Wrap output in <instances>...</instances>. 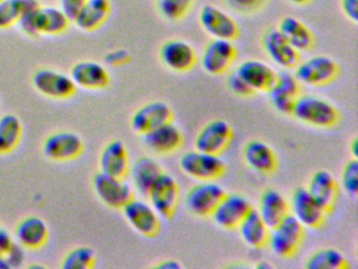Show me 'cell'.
Segmentation results:
<instances>
[{"label": "cell", "instance_id": "obj_25", "mask_svg": "<svg viewBox=\"0 0 358 269\" xmlns=\"http://www.w3.org/2000/svg\"><path fill=\"white\" fill-rule=\"evenodd\" d=\"M243 159L250 170L257 174H271L278 168L275 151L262 140L248 141L243 149Z\"/></svg>", "mask_w": 358, "mask_h": 269}, {"label": "cell", "instance_id": "obj_2", "mask_svg": "<svg viewBox=\"0 0 358 269\" xmlns=\"http://www.w3.org/2000/svg\"><path fill=\"white\" fill-rule=\"evenodd\" d=\"M303 235L305 228L303 225L288 214L275 226L269 229L266 246L278 258H291L299 250Z\"/></svg>", "mask_w": 358, "mask_h": 269}, {"label": "cell", "instance_id": "obj_29", "mask_svg": "<svg viewBox=\"0 0 358 269\" xmlns=\"http://www.w3.org/2000/svg\"><path fill=\"white\" fill-rule=\"evenodd\" d=\"M112 13L110 0H87L73 22L83 32L99 29L110 18Z\"/></svg>", "mask_w": 358, "mask_h": 269}, {"label": "cell", "instance_id": "obj_12", "mask_svg": "<svg viewBox=\"0 0 358 269\" xmlns=\"http://www.w3.org/2000/svg\"><path fill=\"white\" fill-rule=\"evenodd\" d=\"M121 210L129 226L139 235L154 237L160 231L161 218L148 202L134 197Z\"/></svg>", "mask_w": 358, "mask_h": 269}, {"label": "cell", "instance_id": "obj_15", "mask_svg": "<svg viewBox=\"0 0 358 269\" xmlns=\"http://www.w3.org/2000/svg\"><path fill=\"white\" fill-rule=\"evenodd\" d=\"M301 92V83L290 69H280L276 73L275 81L268 90L271 106L282 115H291L295 99Z\"/></svg>", "mask_w": 358, "mask_h": 269}, {"label": "cell", "instance_id": "obj_37", "mask_svg": "<svg viewBox=\"0 0 358 269\" xmlns=\"http://www.w3.org/2000/svg\"><path fill=\"white\" fill-rule=\"evenodd\" d=\"M27 0H1L0 1V29L17 25L24 12Z\"/></svg>", "mask_w": 358, "mask_h": 269}, {"label": "cell", "instance_id": "obj_14", "mask_svg": "<svg viewBox=\"0 0 358 269\" xmlns=\"http://www.w3.org/2000/svg\"><path fill=\"white\" fill-rule=\"evenodd\" d=\"M234 132L223 119H215L205 124L194 138V149L204 153L221 155L229 146Z\"/></svg>", "mask_w": 358, "mask_h": 269}, {"label": "cell", "instance_id": "obj_6", "mask_svg": "<svg viewBox=\"0 0 358 269\" xmlns=\"http://www.w3.org/2000/svg\"><path fill=\"white\" fill-rule=\"evenodd\" d=\"M225 193V189L215 181H199L188 189L184 204L192 216L206 218L210 216Z\"/></svg>", "mask_w": 358, "mask_h": 269}, {"label": "cell", "instance_id": "obj_35", "mask_svg": "<svg viewBox=\"0 0 358 269\" xmlns=\"http://www.w3.org/2000/svg\"><path fill=\"white\" fill-rule=\"evenodd\" d=\"M96 254L89 246L73 248L64 256L62 267L64 269H90L95 266Z\"/></svg>", "mask_w": 358, "mask_h": 269}, {"label": "cell", "instance_id": "obj_38", "mask_svg": "<svg viewBox=\"0 0 358 269\" xmlns=\"http://www.w3.org/2000/svg\"><path fill=\"white\" fill-rule=\"evenodd\" d=\"M41 4L38 0H27L24 12L20 16L17 25L22 29V33L30 37H37V16H38L39 8Z\"/></svg>", "mask_w": 358, "mask_h": 269}, {"label": "cell", "instance_id": "obj_31", "mask_svg": "<svg viewBox=\"0 0 358 269\" xmlns=\"http://www.w3.org/2000/svg\"><path fill=\"white\" fill-rule=\"evenodd\" d=\"M236 229L240 233L241 239L249 247L259 249L267 244L270 228L255 208L244 216Z\"/></svg>", "mask_w": 358, "mask_h": 269}, {"label": "cell", "instance_id": "obj_50", "mask_svg": "<svg viewBox=\"0 0 358 269\" xmlns=\"http://www.w3.org/2000/svg\"><path fill=\"white\" fill-rule=\"evenodd\" d=\"M257 268L259 269H271L272 265L268 261H259L257 264Z\"/></svg>", "mask_w": 358, "mask_h": 269}, {"label": "cell", "instance_id": "obj_45", "mask_svg": "<svg viewBox=\"0 0 358 269\" xmlns=\"http://www.w3.org/2000/svg\"><path fill=\"white\" fill-rule=\"evenodd\" d=\"M341 8L350 21L357 23L358 0H341Z\"/></svg>", "mask_w": 358, "mask_h": 269}, {"label": "cell", "instance_id": "obj_10", "mask_svg": "<svg viewBox=\"0 0 358 269\" xmlns=\"http://www.w3.org/2000/svg\"><path fill=\"white\" fill-rule=\"evenodd\" d=\"M85 143L78 134L70 130H59L49 134L43 141V153L53 162H69L80 157Z\"/></svg>", "mask_w": 358, "mask_h": 269}, {"label": "cell", "instance_id": "obj_48", "mask_svg": "<svg viewBox=\"0 0 358 269\" xmlns=\"http://www.w3.org/2000/svg\"><path fill=\"white\" fill-rule=\"evenodd\" d=\"M350 151H351L352 156L354 159H357L358 155V140L357 138H354L353 140L350 143Z\"/></svg>", "mask_w": 358, "mask_h": 269}, {"label": "cell", "instance_id": "obj_47", "mask_svg": "<svg viewBox=\"0 0 358 269\" xmlns=\"http://www.w3.org/2000/svg\"><path fill=\"white\" fill-rule=\"evenodd\" d=\"M156 267L160 269H179L181 268L182 265L179 261L169 258V260L161 261Z\"/></svg>", "mask_w": 358, "mask_h": 269}, {"label": "cell", "instance_id": "obj_19", "mask_svg": "<svg viewBox=\"0 0 358 269\" xmlns=\"http://www.w3.org/2000/svg\"><path fill=\"white\" fill-rule=\"evenodd\" d=\"M71 78L77 88L87 90H100L108 88L110 75L106 65L98 61L81 60L73 65Z\"/></svg>", "mask_w": 358, "mask_h": 269}, {"label": "cell", "instance_id": "obj_23", "mask_svg": "<svg viewBox=\"0 0 358 269\" xmlns=\"http://www.w3.org/2000/svg\"><path fill=\"white\" fill-rule=\"evenodd\" d=\"M49 226L43 219L37 216L22 219L14 230V241L29 250L41 249L49 241Z\"/></svg>", "mask_w": 358, "mask_h": 269}, {"label": "cell", "instance_id": "obj_24", "mask_svg": "<svg viewBox=\"0 0 358 269\" xmlns=\"http://www.w3.org/2000/svg\"><path fill=\"white\" fill-rule=\"evenodd\" d=\"M129 151L120 140H112L104 145L99 155L100 172L118 178H127L129 174Z\"/></svg>", "mask_w": 358, "mask_h": 269}, {"label": "cell", "instance_id": "obj_51", "mask_svg": "<svg viewBox=\"0 0 358 269\" xmlns=\"http://www.w3.org/2000/svg\"><path fill=\"white\" fill-rule=\"evenodd\" d=\"M10 266L8 264L7 260H6L5 256L0 254V269H9Z\"/></svg>", "mask_w": 358, "mask_h": 269}, {"label": "cell", "instance_id": "obj_30", "mask_svg": "<svg viewBox=\"0 0 358 269\" xmlns=\"http://www.w3.org/2000/svg\"><path fill=\"white\" fill-rule=\"evenodd\" d=\"M278 29L299 53L309 50L314 46L315 39L311 29L296 17L286 16L280 19Z\"/></svg>", "mask_w": 358, "mask_h": 269}, {"label": "cell", "instance_id": "obj_33", "mask_svg": "<svg viewBox=\"0 0 358 269\" xmlns=\"http://www.w3.org/2000/svg\"><path fill=\"white\" fill-rule=\"evenodd\" d=\"M24 134L22 120L14 113H6L0 117V155L13 153Z\"/></svg>", "mask_w": 358, "mask_h": 269}, {"label": "cell", "instance_id": "obj_22", "mask_svg": "<svg viewBox=\"0 0 358 269\" xmlns=\"http://www.w3.org/2000/svg\"><path fill=\"white\" fill-rule=\"evenodd\" d=\"M173 120V111L163 101H150L140 106L131 116V127L139 134Z\"/></svg>", "mask_w": 358, "mask_h": 269}, {"label": "cell", "instance_id": "obj_11", "mask_svg": "<svg viewBox=\"0 0 358 269\" xmlns=\"http://www.w3.org/2000/svg\"><path fill=\"white\" fill-rule=\"evenodd\" d=\"M288 202L289 214L296 219L303 228H320L326 221L328 212L312 198L306 187L294 189Z\"/></svg>", "mask_w": 358, "mask_h": 269}, {"label": "cell", "instance_id": "obj_26", "mask_svg": "<svg viewBox=\"0 0 358 269\" xmlns=\"http://www.w3.org/2000/svg\"><path fill=\"white\" fill-rule=\"evenodd\" d=\"M308 193L327 212H331L336 203L338 184L332 174L326 170H318L308 181Z\"/></svg>", "mask_w": 358, "mask_h": 269}, {"label": "cell", "instance_id": "obj_13", "mask_svg": "<svg viewBox=\"0 0 358 269\" xmlns=\"http://www.w3.org/2000/svg\"><path fill=\"white\" fill-rule=\"evenodd\" d=\"M236 58L234 41L211 39L203 48L200 64L203 71L209 75L217 76L226 73Z\"/></svg>", "mask_w": 358, "mask_h": 269}, {"label": "cell", "instance_id": "obj_3", "mask_svg": "<svg viewBox=\"0 0 358 269\" xmlns=\"http://www.w3.org/2000/svg\"><path fill=\"white\" fill-rule=\"evenodd\" d=\"M339 73L336 61L326 55H315L299 60L293 67L297 81L303 85L322 86L332 82Z\"/></svg>", "mask_w": 358, "mask_h": 269}, {"label": "cell", "instance_id": "obj_28", "mask_svg": "<svg viewBox=\"0 0 358 269\" xmlns=\"http://www.w3.org/2000/svg\"><path fill=\"white\" fill-rule=\"evenodd\" d=\"M257 212L271 228L289 214L288 200L278 189H265L259 195Z\"/></svg>", "mask_w": 358, "mask_h": 269}, {"label": "cell", "instance_id": "obj_39", "mask_svg": "<svg viewBox=\"0 0 358 269\" xmlns=\"http://www.w3.org/2000/svg\"><path fill=\"white\" fill-rule=\"evenodd\" d=\"M341 185L345 195L355 199L358 193V162L352 159L343 166L341 174Z\"/></svg>", "mask_w": 358, "mask_h": 269}, {"label": "cell", "instance_id": "obj_4", "mask_svg": "<svg viewBox=\"0 0 358 269\" xmlns=\"http://www.w3.org/2000/svg\"><path fill=\"white\" fill-rule=\"evenodd\" d=\"M179 166L183 174L196 181H215L225 172V163L220 155L196 149L181 156Z\"/></svg>", "mask_w": 358, "mask_h": 269}, {"label": "cell", "instance_id": "obj_1", "mask_svg": "<svg viewBox=\"0 0 358 269\" xmlns=\"http://www.w3.org/2000/svg\"><path fill=\"white\" fill-rule=\"evenodd\" d=\"M291 116L301 123L317 128H330L338 122L336 107L322 97L301 95L295 99Z\"/></svg>", "mask_w": 358, "mask_h": 269}, {"label": "cell", "instance_id": "obj_5", "mask_svg": "<svg viewBox=\"0 0 358 269\" xmlns=\"http://www.w3.org/2000/svg\"><path fill=\"white\" fill-rule=\"evenodd\" d=\"M35 90L52 100H66L76 94L77 86L69 74L50 67H41L32 76Z\"/></svg>", "mask_w": 358, "mask_h": 269}, {"label": "cell", "instance_id": "obj_34", "mask_svg": "<svg viewBox=\"0 0 358 269\" xmlns=\"http://www.w3.org/2000/svg\"><path fill=\"white\" fill-rule=\"evenodd\" d=\"M308 269H343L347 268V258L341 250L328 247L314 251L306 261Z\"/></svg>", "mask_w": 358, "mask_h": 269}, {"label": "cell", "instance_id": "obj_52", "mask_svg": "<svg viewBox=\"0 0 358 269\" xmlns=\"http://www.w3.org/2000/svg\"><path fill=\"white\" fill-rule=\"evenodd\" d=\"M0 1H1V0H0Z\"/></svg>", "mask_w": 358, "mask_h": 269}, {"label": "cell", "instance_id": "obj_43", "mask_svg": "<svg viewBox=\"0 0 358 269\" xmlns=\"http://www.w3.org/2000/svg\"><path fill=\"white\" fill-rule=\"evenodd\" d=\"M87 0H59V8L71 21H74Z\"/></svg>", "mask_w": 358, "mask_h": 269}, {"label": "cell", "instance_id": "obj_42", "mask_svg": "<svg viewBox=\"0 0 358 269\" xmlns=\"http://www.w3.org/2000/svg\"><path fill=\"white\" fill-rule=\"evenodd\" d=\"M26 250V248L14 241L11 247L3 254L10 268H20L24 264L27 258Z\"/></svg>", "mask_w": 358, "mask_h": 269}, {"label": "cell", "instance_id": "obj_27", "mask_svg": "<svg viewBox=\"0 0 358 269\" xmlns=\"http://www.w3.org/2000/svg\"><path fill=\"white\" fill-rule=\"evenodd\" d=\"M157 160L150 156H141L137 158L129 166V183L133 186L134 191L140 195H148L155 181L160 176L162 170Z\"/></svg>", "mask_w": 358, "mask_h": 269}, {"label": "cell", "instance_id": "obj_44", "mask_svg": "<svg viewBox=\"0 0 358 269\" xmlns=\"http://www.w3.org/2000/svg\"><path fill=\"white\" fill-rule=\"evenodd\" d=\"M129 53L125 50H114L106 55V63L110 67H122L131 61Z\"/></svg>", "mask_w": 358, "mask_h": 269}, {"label": "cell", "instance_id": "obj_20", "mask_svg": "<svg viewBox=\"0 0 358 269\" xmlns=\"http://www.w3.org/2000/svg\"><path fill=\"white\" fill-rule=\"evenodd\" d=\"M253 92H267L275 81L278 71L259 59L242 61L234 69Z\"/></svg>", "mask_w": 358, "mask_h": 269}, {"label": "cell", "instance_id": "obj_7", "mask_svg": "<svg viewBox=\"0 0 358 269\" xmlns=\"http://www.w3.org/2000/svg\"><path fill=\"white\" fill-rule=\"evenodd\" d=\"M93 189L98 199L113 209H122L134 198V188L125 178L110 176L98 172L94 174Z\"/></svg>", "mask_w": 358, "mask_h": 269}, {"label": "cell", "instance_id": "obj_16", "mask_svg": "<svg viewBox=\"0 0 358 269\" xmlns=\"http://www.w3.org/2000/svg\"><path fill=\"white\" fill-rule=\"evenodd\" d=\"M252 209L250 201L241 193H225L210 214L213 223L223 229H236Z\"/></svg>", "mask_w": 358, "mask_h": 269}, {"label": "cell", "instance_id": "obj_49", "mask_svg": "<svg viewBox=\"0 0 358 269\" xmlns=\"http://www.w3.org/2000/svg\"><path fill=\"white\" fill-rule=\"evenodd\" d=\"M286 1L293 4V6H306V4H310L312 0H286Z\"/></svg>", "mask_w": 358, "mask_h": 269}, {"label": "cell", "instance_id": "obj_21", "mask_svg": "<svg viewBox=\"0 0 358 269\" xmlns=\"http://www.w3.org/2000/svg\"><path fill=\"white\" fill-rule=\"evenodd\" d=\"M144 145L152 153L169 155L183 144V134L173 121L161 124L142 134Z\"/></svg>", "mask_w": 358, "mask_h": 269}, {"label": "cell", "instance_id": "obj_8", "mask_svg": "<svg viewBox=\"0 0 358 269\" xmlns=\"http://www.w3.org/2000/svg\"><path fill=\"white\" fill-rule=\"evenodd\" d=\"M146 197L159 216L169 220L175 216L179 204V184L171 174L162 172L150 187Z\"/></svg>", "mask_w": 358, "mask_h": 269}, {"label": "cell", "instance_id": "obj_40", "mask_svg": "<svg viewBox=\"0 0 358 269\" xmlns=\"http://www.w3.org/2000/svg\"><path fill=\"white\" fill-rule=\"evenodd\" d=\"M268 0H223L224 4L234 13L250 15L262 10Z\"/></svg>", "mask_w": 358, "mask_h": 269}, {"label": "cell", "instance_id": "obj_46", "mask_svg": "<svg viewBox=\"0 0 358 269\" xmlns=\"http://www.w3.org/2000/svg\"><path fill=\"white\" fill-rule=\"evenodd\" d=\"M13 243L14 237L10 235L9 231L0 226V254L3 256Z\"/></svg>", "mask_w": 358, "mask_h": 269}, {"label": "cell", "instance_id": "obj_36", "mask_svg": "<svg viewBox=\"0 0 358 269\" xmlns=\"http://www.w3.org/2000/svg\"><path fill=\"white\" fill-rule=\"evenodd\" d=\"M194 4V0H157L159 14L169 21L181 20L187 15Z\"/></svg>", "mask_w": 358, "mask_h": 269}, {"label": "cell", "instance_id": "obj_41", "mask_svg": "<svg viewBox=\"0 0 358 269\" xmlns=\"http://www.w3.org/2000/svg\"><path fill=\"white\" fill-rule=\"evenodd\" d=\"M226 84H227L228 90L238 97H250L252 96L255 92L251 90V88L245 83L244 80L236 73V71H231L228 75L227 79H226Z\"/></svg>", "mask_w": 358, "mask_h": 269}, {"label": "cell", "instance_id": "obj_9", "mask_svg": "<svg viewBox=\"0 0 358 269\" xmlns=\"http://www.w3.org/2000/svg\"><path fill=\"white\" fill-rule=\"evenodd\" d=\"M199 23L203 31L213 39L234 41L240 35V27L236 19L213 4H204L200 8Z\"/></svg>", "mask_w": 358, "mask_h": 269}, {"label": "cell", "instance_id": "obj_17", "mask_svg": "<svg viewBox=\"0 0 358 269\" xmlns=\"http://www.w3.org/2000/svg\"><path fill=\"white\" fill-rule=\"evenodd\" d=\"M262 46L268 58L280 69H293L299 61V53L285 39L278 27L266 29Z\"/></svg>", "mask_w": 358, "mask_h": 269}, {"label": "cell", "instance_id": "obj_32", "mask_svg": "<svg viewBox=\"0 0 358 269\" xmlns=\"http://www.w3.org/2000/svg\"><path fill=\"white\" fill-rule=\"evenodd\" d=\"M71 20L56 6H41L37 16L38 35L57 36L69 29Z\"/></svg>", "mask_w": 358, "mask_h": 269}, {"label": "cell", "instance_id": "obj_18", "mask_svg": "<svg viewBox=\"0 0 358 269\" xmlns=\"http://www.w3.org/2000/svg\"><path fill=\"white\" fill-rule=\"evenodd\" d=\"M161 62L176 73L190 71L198 61L196 50L185 40L169 39L159 50Z\"/></svg>", "mask_w": 358, "mask_h": 269}]
</instances>
